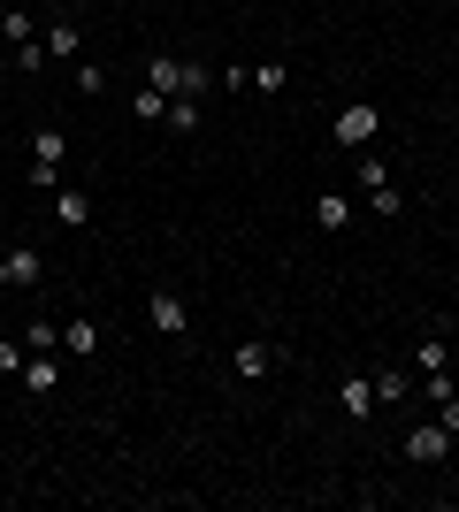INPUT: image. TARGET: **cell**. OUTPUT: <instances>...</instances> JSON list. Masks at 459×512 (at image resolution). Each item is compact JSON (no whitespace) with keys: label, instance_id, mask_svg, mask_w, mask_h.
Wrapping results in <instances>:
<instances>
[{"label":"cell","instance_id":"cell-1","mask_svg":"<svg viewBox=\"0 0 459 512\" xmlns=\"http://www.w3.org/2000/svg\"><path fill=\"white\" fill-rule=\"evenodd\" d=\"M146 85L169 92V100H184V92L207 100V92H215V69H207V62H176V54H153V62H146Z\"/></svg>","mask_w":459,"mask_h":512},{"label":"cell","instance_id":"cell-2","mask_svg":"<svg viewBox=\"0 0 459 512\" xmlns=\"http://www.w3.org/2000/svg\"><path fill=\"white\" fill-rule=\"evenodd\" d=\"M375 130H383V115H375L368 100H345V107H337V123H329V138H337L345 153H368Z\"/></svg>","mask_w":459,"mask_h":512},{"label":"cell","instance_id":"cell-3","mask_svg":"<svg viewBox=\"0 0 459 512\" xmlns=\"http://www.w3.org/2000/svg\"><path fill=\"white\" fill-rule=\"evenodd\" d=\"M39 283H46L39 245H8V253H0V291H39Z\"/></svg>","mask_w":459,"mask_h":512},{"label":"cell","instance_id":"cell-4","mask_svg":"<svg viewBox=\"0 0 459 512\" xmlns=\"http://www.w3.org/2000/svg\"><path fill=\"white\" fill-rule=\"evenodd\" d=\"M230 375H238V383H268V375H276V344H268V337H245L238 352H230Z\"/></svg>","mask_w":459,"mask_h":512},{"label":"cell","instance_id":"cell-5","mask_svg":"<svg viewBox=\"0 0 459 512\" xmlns=\"http://www.w3.org/2000/svg\"><path fill=\"white\" fill-rule=\"evenodd\" d=\"M184 321H192V306L176 299V291H153L146 299V329L153 337H184Z\"/></svg>","mask_w":459,"mask_h":512},{"label":"cell","instance_id":"cell-6","mask_svg":"<svg viewBox=\"0 0 459 512\" xmlns=\"http://www.w3.org/2000/svg\"><path fill=\"white\" fill-rule=\"evenodd\" d=\"M360 192H368V207H375V214H398V207H406V199H398V184H391V169H383L375 153L360 161Z\"/></svg>","mask_w":459,"mask_h":512},{"label":"cell","instance_id":"cell-7","mask_svg":"<svg viewBox=\"0 0 459 512\" xmlns=\"http://www.w3.org/2000/svg\"><path fill=\"white\" fill-rule=\"evenodd\" d=\"M452 444H459V436H452L444 421H437V428H406V459H414V467H437Z\"/></svg>","mask_w":459,"mask_h":512},{"label":"cell","instance_id":"cell-8","mask_svg":"<svg viewBox=\"0 0 459 512\" xmlns=\"http://www.w3.org/2000/svg\"><path fill=\"white\" fill-rule=\"evenodd\" d=\"M23 390H31V398H54V390H62V367H54V352H31V360H23V375H16Z\"/></svg>","mask_w":459,"mask_h":512},{"label":"cell","instance_id":"cell-9","mask_svg":"<svg viewBox=\"0 0 459 512\" xmlns=\"http://www.w3.org/2000/svg\"><path fill=\"white\" fill-rule=\"evenodd\" d=\"M337 406H345L352 421H368V413H375V375H360V367H352L345 383H337Z\"/></svg>","mask_w":459,"mask_h":512},{"label":"cell","instance_id":"cell-10","mask_svg":"<svg viewBox=\"0 0 459 512\" xmlns=\"http://www.w3.org/2000/svg\"><path fill=\"white\" fill-rule=\"evenodd\" d=\"M54 214H62V230H92V192H77V184H54Z\"/></svg>","mask_w":459,"mask_h":512},{"label":"cell","instance_id":"cell-11","mask_svg":"<svg viewBox=\"0 0 459 512\" xmlns=\"http://www.w3.org/2000/svg\"><path fill=\"white\" fill-rule=\"evenodd\" d=\"M77 46H85V23H77V16H54V23H46V54H54V62H69Z\"/></svg>","mask_w":459,"mask_h":512},{"label":"cell","instance_id":"cell-12","mask_svg":"<svg viewBox=\"0 0 459 512\" xmlns=\"http://www.w3.org/2000/svg\"><path fill=\"white\" fill-rule=\"evenodd\" d=\"M161 123H169L176 138H192V130L207 123V100H199V92H184V100H169V115H161Z\"/></svg>","mask_w":459,"mask_h":512},{"label":"cell","instance_id":"cell-13","mask_svg":"<svg viewBox=\"0 0 459 512\" xmlns=\"http://www.w3.org/2000/svg\"><path fill=\"white\" fill-rule=\"evenodd\" d=\"M345 222H352V199H345V192H322V199H314V230H329V237H337Z\"/></svg>","mask_w":459,"mask_h":512},{"label":"cell","instance_id":"cell-14","mask_svg":"<svg viewBox=\"0 0 459 512\" xmlns=\"http://www.w3.org/2000/svg\"><path fill=\"white\" fill-rule=\"evenodd\" d=\"M62 352H77V360H85V352H100V321H62Z\"/></svg>","mask_w":459,"mask_h":512},{"label":"cell","instance_id":"cell-15","mask_svg":"<svg viewBox=\"0 0 459 512\" xmlns=\"http://www.w3.org/2000/svg\"><path fill=\"white\" fill-rule=\"evenodd\" d=\"M8 69H16V77H39L46 69V39H16L8 46Z\"/></svg>","mask_w":459,"mask_h":512},{"label":"cell","instance_id":"cell-16","mask_svg":"<svg viewBox=\"0 0 459 512\" xmlns=\"http://www.w3.org/2000/svg\"><path fill=\"white\" fill-rule=\"evenodd\" d=\"M0 39L16 46V39H39V16H31V8H8V16H0Z\"/></svg>","mask_w":459,"mask_h":512},{"label":"cell","instance_id":"cell-17","mask_svg":"<svg viewBox=\"0 0 459 512\" xmlns=\"http://www.w3.org/2000/svg\"><path fill=\"white\" fill-rule=\"evenodd\" d=\"M54 344H62V329H54V321H23V352H54Z\"/></svg>","mask_w":459,"mask_h":512},{"label":"cell","instance_id":"cell-18","mask_svg":"<svg viewBox=\"0 0 459 512\" xmlns=\"http://www.w3.org/2000/svg\"><path fill=\"white\" fill-rule=\"evenodd\" d=\"M131 115H138V123H161V115H169V92H153V85H138Z\"/></svg>","mask_w":459,"mask_h":512},{"label":"cell","instance_id":"cell-19","mask_svg":"<svg viewBox=\"0 0 459 512\" xmlns=\"http://www.w3.org/2000/svg\"><path fill=\"white\" fill-rule=\"evenodd\" d=\"M398 398H406V375H398V367H383V375H375V406H398Z\"/></svg>","mask_w":459,"mask_h":512},{"label":"cell","instance_id":"cell-20","mask_svg":"<svg viewBox=\"0 0 459 512\" xmlns=\"http://www.w3.org/2000/svg\"><path fill=\"white\" fill-rule=\"evenodd\" d=\"M77 92H85V100H100V92H108V69H100V62H77Z\"/></svg>","mask_w":459,"mask_h":512},{"label":"cell","instance_id":"cell-21","mask_svg":"<svg viewBox=\"0 0 459 512\" xmlns=\"http://www.w3.org/2000/svg\"><path fill=\"white\" fill-rule=\"evenodd\" d=\"M253 85H261V92H284L291 69H284V62H253Z\"/></svg>","mask_w":459,"mask_h":512},{"label":"cell","instance_id":"cell-22","mask_svg":"<svg viewBox=\"0 0 459 512\" xmlns=\"http://www.w3.org/2000/svg\"><path fill=\"white\" fill-rule=\"evenodd\" d=\"M444 360H452V344H444V337H421L414 344V367H444Z\"/></svg>","mask_w":459,"mask_h":512},{"label":"cell","instance_id":"cell-23","mask_svg":"<svg viewBox=\"0 0 459 512\" xmlns=\"http://www.w3.org/2000/svg\"><path fill=\"white\" fill-rule=\"evenodd\" d=\"M23 360H31V352H23V337H0V375H23Z\"/></svg>","mask_w":459,"mask_h":512},{"label":"cell","instance_id":"cell-24","mask_svg":"<svg viewBox=\"0 0 459 512\" xmlns=\"http://www.w3.org/2000/svg\"><path fill=\"white\" fill-rule=\"evenodd\" d=\"M437 421H444V428L459 436V390H452V398H437Z\"/></svg>","mask_w":459,"mask_h":512},{"label":"cell","instance_id":"cell-25","mask_svg":"<svg viewBox=\"0 0 459 512\" xmlns=\"http://www.w3.org/2000/svg\"><path fill=\"white\" fill-rule=\"evenodd\" d=\"M444 367H452V383H459V352H452V360H444Z\"/></svg>","mask_w":459,"mask_h":512},{"label":"cell","instance_id":"cell-26","mask_svg":"<svg viewBox=\"0 0 459 512\" xmlns=\"http://www.w3.org/2000/svg\"><path fill=\"white\" fill-rule=\"evenodd\" d=\"M444 497H452V505H459V474H452V490H444Z\"/></svg>","mask_w":459,"mask_h":512}]
</instances>
